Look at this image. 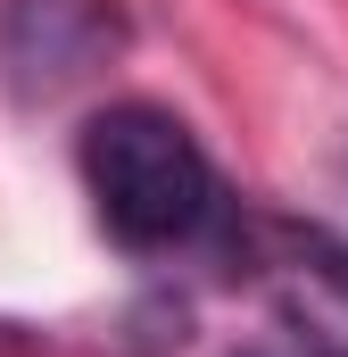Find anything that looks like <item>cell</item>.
Instances as JSON below:
<instances>
[{
    "instance_id": "obj_2",
    "label": "cell",
    "mask_w": 348,
    "mask_h": 357,
    "mask_svg": "<svg viewBox=\"0 0 348 357\" xmlns=\"http://www.w3.org/2000/svg\"><path fill=\"white\" fill-rule=\"evenodd\" d=\"M133 42L125 0H0V84L25 108L67 100Z\"/></svg>"
},
{
    "instance_id": "obj_1",
    "label": "cell",
    "mask_w": 348,
    "mask_h": 357,
    "mask_svg": "<svg viewBox=\"0 0 348 357\" xmlns=\"http://www.w3.org/2000/svg\"><path fill=\"white\" fill-rule=\"evenodd\" d=\"M75 167H84V191L108 225V241H125L141 258L199 241L224 208L216 158L158 100H108L75 142Z\"/></svg>"
}]
</instances>
